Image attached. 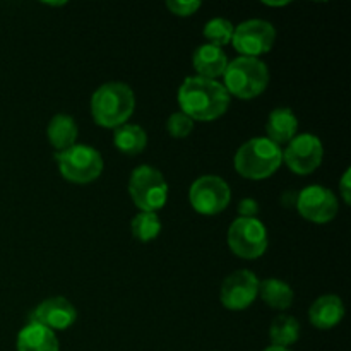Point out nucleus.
Returning <instances> with one entry per match:
<instances>
[{
	"instance_id": "obj_5",
	"label": "nucleus",
	"mask_w": 351,
	"mask_h": 351,
	"mask_svg": "<svg viewBox=\"0 0 351 351\" xmlns=\"http://www.w3.org/2000/svg\"><path fill=\"white\" fill-rule=\"evenodd\" d=\"M129 195L139 211H160L168 201V184L165 175L151 165H141L130 173Z\"/></svg>"
},
{
	"instance_id": "obj_19",
	"label": "nucleus",
	"mask_w": 351,
	"mask_h": 351,
	"mask_svg": "<svg viewBox=\"0 0 351 351\" xmlns=\"http://www.w3.org/2000/svg\"><path fill=\"white\" fill-rule=\"evenodd\" d=\"M113 144L120 153L127 156H136L141 154L147 146V134L137 123H123L117 127L113 134Z\"/></svg>"
},
{
	"instance_id": "obj_13",
	"label": "nucleus",
	"mask_w": 351,
	"mask_h": 351,
	"mask_svg": "<svg viewBox=\"0 0 351 351\" xmlns=\"http://www.w3.org/2000/svg\"><path fill=\"white\" fill-rule=\"evenodd\" d=\"M77 321V311L64 297H51L41 302L31 312L29 322L40 324L50 331H65Z\"/></svg>"
},
{
	"instance_id": "obj_8",
	"label": "nucleus",
	"mask_w": 351,
	"mask_h": 351,
	"mask_svg": "<svg viewBox=\"0 0 351 351\" xmlns=\"http://www.w3.org/2000/svg\"><path fill=\"white\" fill-rule=\"evenodd\" d=\"M189 201L199 215H219L228 208L232 201V191L230 185L218 175H202L191 185Z\"/></svg>"
},
{
	"instance_id": "obj_2",
	"label": "nucleus",
	"mask_w": 351,
	"mask_h": 351,
	"mask_svg": "<svg viewBox=\"0 0 351 351\" xmlns=\"http://www.w3.org/2000/svg\"><path fill=\"white\" fill-rule=\"evenodd\" d=\"M136 108V95L125 82L112 81L99 86L91 96V115L99 127L113 129L127 123Z\"/></svg>"
},
{
	"instance_id": "obj_29",
	"label": "nucleus",
	"mask_w": 351,
	"mask_h": 351,
	"mask_svg": "<svg viewBox=\"0 0 351 351\" xmlns=\"http://www.w3.org/2000/svg\"><path fill=\"white\" fill-rule=\"evenodd\" d=\"M264 351H291V350L281 348V346H269V348H266Z\"/></svg>"
},
{
	"instance_id": "obj_12",
	"label": "nucleus",
	"mask_w": 351,
	"mask_h": 351,
	"mask_svg": "<svg viewBox=\"0 0 351 351\" xmlns=\"http://www.w3.org/2000/svg\"><path fill=\"white\" fill-rule=\"evenodd\" d=\"M259 295V278L250 269H239L225 278L219 300L228 311H245Z\"/></svg>"
},
{
	"instance_id": "obj_21",
	"label": "nucleus",
	"mask_w": 351,
	"mask_h": 351,
	"mask_svg": "<svg viewBox=\"0 0 351 351\" xmlns=\"http://www.w3.org/2000/svg\"><path fill=\"white\" fill-rule=\"evenodd\" d=\"M269 338L273 346L288 348L300 338V324L291 315H278L269 328Z\"/></svg>"
},
{
	"instance_id": "obj_23",
	"label": "nucleus",
	"mask_w": 351,
	"mask_h": 351,
	"mask_svg": "<svg viewBox=\"0 0 351 351\" xmlns=\"http://www.w3.org/2000/svg\"><path fill=\"white\" fill-rule=\"evenodd\" d=\"M233 31H235V26H233L232 21H228L226 17H215V19L206 23L202 34H204L209 45L223 48L232 43Z\"/></svg>"
},
{
	"instance_id": "obj_6",
	"label": "nucleus",
	"mask_w": 351,
	"mask_h": 351,
	"mask_svg": "<svg viewBox=\"0 0 351 351\" xmlns=\"http://www.w3.org/2000/svg\"><path fill=\"white\" fill-rule=\"evenodd\" d=\"M58 171L62 177L72 184H91L101 175L103 158L95 147L86 144H74L69 149L55 154Z\"/></svg>"
},
{
	"instance_id": "obj_14",
	"label": "nucleus",
	"mask_w": 351,
	"mask_h": 351,
	"mask_svg": "<svg viewBox=\"0 0 351 351\" xmlns=\"http://www.w3.org/2000/svg\"><path fill=\"white\" fill-rule=\"evenodd\" d=\"M345 317V305L338 295H322L308 308V321L321 331L336 328Z\"/></svg>"
},
{
	"instance_id": "obj_27",
	"label": "nucleus",
	"mask_w": 351,
	"mask_h": 351,
	"mask_svg": "<svg viewBox=\"0 0 351 351\" xmlns=\"http://www.w3.org/2000/svg\"><path fill=\"white\" fill-rule=\"evenodd\" d=\"M339 194H341L343 202L348 206L351 202V170L350 168H346L341 180H339Z\"/></svg>"
},
{
	"instance_id": "obj_1",
	"label": "nucleus",
	"mask_w": 351,
	"mask_h": 351,
	"mask_svg": "<svg viewBox=\"0 0 351 351\" xmlns=\"http://www.w3.org/2000/svg\"><path fill=\"white\" fill-rule=\"evenodd\" d=\"M178 105L180 112L194 122H213L226 113L230 95L221 82L191 75L178 88Z\"/></svg>"
},
{
	"instance_id": "obj_16",
	"label": "nucleus",
	"mask_w": 351,
	"mask_h": 351,
	"mask_svg": "<svg viewBox=\"0 0 351 351\" xmlns=\"http://www.w3.org/2000/svg\"><path fill=\"white\" fill-rule=\"evenodd\" d=\"M298 130V119L293 113V110L288 108V106H280V108H274L273 112L267 117L266 123V132L267 139L271 143L278 144L281 147V144H288L295 136H297Z\"/></svg>"
},
{
	"instance_id": "obj_28",
	"label": "nucleus",
	"mask_w": 351,
	"mask_h": 351,
	"mask_svg": "<svg viewBox=\"0 0 351 351\" xmlns=\"http://www.w3.org/2000/svg\"><path fill=\"white\" fill-rule=\"evenodd\" d=\"M290 2H264V5H269V7H285L288 5Z\"/></svg>"
},
{
	"instance_id": "obj_18",
	"label": "nucleus",
	"mask_w": 351,
	"mask_h": 351,
	"mask_svg": "<svg viewBox=\"0 0 351 351\" xmlns=\"http://www.w3.org/2000/svg\"><path fill=\"white\" fill-rule=\"evenodd\" d=\"M77 134H79L77 123H75V120L72 119L71 115L57 113V115L51 117V120L48 122V127H47L48 143L57 149V153L74 146L75 141H77Z\"/></svg>"
},
{
	"instance_id": "obj_7",
	"label": "nucleus",
	"mask_w": 351,
	"mask_h": 351,
	"mask_svg": "<svg viewBox=\"0 0 351 351\" xmlns=\"http://www.w3.org/2000/svg\"><path fill=\"white\" fill-rule=\"evenodd\" d=\"M228 247L242 259H259L267 250V230L257 218H237L228 228Z\"/></svg>"
},
{
	"instance_id": "obj_25",
	"label": "nucleus",
	"mask_w": 351,
	"mask_h": 351,
	"mask_svg": "<svg viewBox=\"0 0 351 351\" xmlns=\"http://www.w3.org/2000/svg\"><path fill=\"white\" fill-rule=\"evenodd\" d=\"M202 3L199 0H168L167 7L171 14L178 17H189L201 9Z\"/></svg>"
},
{
	"instance_id": "obj_3",
	"label": "nucleus",
	"mask_w": 351,
	"mask_h": 351,
	"mask_svg": "<svg viewBox=\"0 0 351 351\" xmlns=\"http://www.w3.org/2000/svg\"><path fill=\"white\" fill-rule=\"evenodd\" d=\"M233 165L247 180H266L283 165V149L267 137H254L237 149Z\"/></svg>"
},
{
	"instance_id": "obj_15",
	"label": "nucleus",
	"mask_w": 351,
	"mask_h": 351,
	"mask_svg": "<svg viewBox=\"0 0 351 351\" xmlns=\"http://www.w3.org/2000/svg\"><path fill=\"white\" fill-rule=\"evenodd\" d=\"M192 65H194L199 77L216 81V79L223 77V74H225L226 67H228V57H226L221 48L204 43L195 48L194 55H192Z\"/></svg>"
},
{
	"instance_id": "obj_17",
	"label": "nucleus",
	"mask_w": 351,
	"mask_h": 351,
	"mask_svg": "<svg viewBox=\"0 0 351 351\" xmlns=\"http://www.w3.org/2000/svg\"><path fill=\"white\" fill-rule=\"evenodd\" d=\"M17 351H58V339L53 331L29 322L17 335Z\"/></svg>"
},
{
	"instance_id": "obj_26",
	"label": "nucleus",
	"mask_w": 351,
	"mask_h": 351,
	"mask_svg": "<svg viewBox=\"0 0 351 351\" xmlns=\"http://www.w3.org/2000/svg\"><path fill=\"white\" fill-rule=\"evenodd\" d=\"M237 211L240 215L239 218H257V215H259V204H257L256 199L245 197L239 202Z\"/></svg>"
},
{
	"instance_id": "obj_11",
	"label": "nucleus",
	"mask_w": 351,
	"mask_h": 351,
	"mask_svg": "<svg viewBox=\"0 0 351 351\" xmlns=\"http://www.w3.org/2000/svg\"><path fill=\"white\" fill-rule=\"evenodd\" d=\"M297 209L300 216L315 225H326L336 218L339 211L335 192L322 185H308L298 194Z\"/></svg>"
},
{
	"instance_id": "obj_24",
	"label": "nucleus",
	"mask_w": 351,
	"mask_h": 351,
	"mask_svg": "<svg viewBox=\"0 0 351 351\" xmlns=\"http://www.w3.org/2000/svg\"><path fill=\"white\" fill-rule=\"evenodd\" d=\"M167 130L171 137H175V139H185V137L191 136L192 130H194V120L189 119L185 113L175 112L168 117Z\"/></svg>"
},
{
	"instance_id": "obj_22",
	"label": "nucleus",
	"mask_w": 351,
	"mask_h": 351,
	"mask_svg": "<svg viewBox=\"0 0 351 351\" xmlns=\"http://www.w3.org/2000/svg\"><path fill=\"white\" fill-rule=\"evenodd\" d=\"M130 232L139 242H151L161 233V221L156 213H143L134 216L130 221Z\"/></svg>"
},
{
	"instance_id": "obj_9",
	"label": "nucleus",
	"mask_w": 351,
	"mask_h": 351,
	"mask_svg": "<svg viewBox=\"0 0 351 351\" xmlns=\"http://www.w3.org/2000/svg\"><path fill=\"white\" fill-rule=\"evenodd\" d=\"M276 41V29L269 21L249 19L235 26L232 43L240 57L259 58L267 53Z\"/></svg>"
},
{
	"instance_id": "obj_4",
	"label": "nucleus",
	"mask_w": 351,
	"mask_h": 351,
	"mask_svg": "<svg viewBox=\"0 0 351 351\" xmlns=\"http://www.w3.org/2000/svg\"><path fill=\"white\" fill-rule=\"evenodd\" d=\"M221 84L230 96L254 99L266 91L269 84V69L261 58L237 57L228 62Z\"/></svg>"
},
{
	"instance_id": "obj_20",
	"label": "nucleus",
	"mask_w": 351,
	"mask_h": 351,
	"mask_svg": "<svg viewBox=\"0 0 351 351\" xmlns=\"http://www.w3.org/2000/svg\"><path fill=\"white\" fill-rule=\"evenodd\" d=\"M259 295L264 304L276 311H287L293 304V290L287 281L269 278V280L259 281Z\"/></svg>"
},
{
	"instance_id": "obj_10",
	"label": "nucleus",
	"mask_w": 351,
	"mask_h": 351,
	"mask_svg": "<svg viewBox=\"0 0 351 351\" xmlns=\"http://www.w3.org/2000/svg\"><path fill=\"white\" fill-rule=\"evenodd\" d=\"M324 160V146L314 134H298L283 151V161L293 173L311 175Z\"/></svg>"
}]
</instances>
